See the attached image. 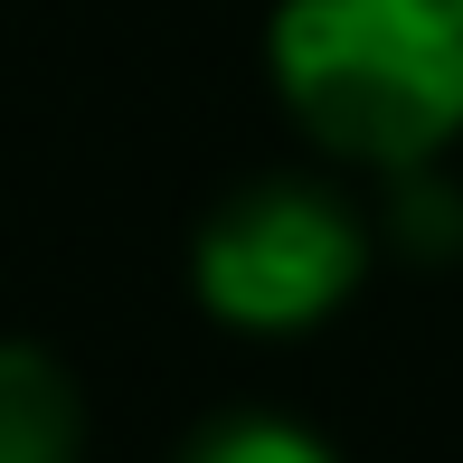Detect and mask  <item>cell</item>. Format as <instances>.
Returning a JSON list of instances; mask_svg holds the SVG:
<instances>
[{"label": "cell", "mask_w": 463, "mask_h": 463, "mask_svg": "<svg viewBox=\"0 0 463 463\" xmlns=\"http://www.w3.org/2000/svg\"><path fill=\"white\" fill-rule=\"evenodd\" d=\"M369 275V218L322 180H256L237 199L208 208L199 246H189V293L218 312L227 331H312L360 293Z\"/></svg>", "instance_id": "7a4b0ae2"}, {"label": "cell", "mask_w": 463, "mask_h": 463, "mask_svg": "<svg viewBox=\"0 0 463 463\" xmlns=\"http://www.w3.org/2000/svg\"><path fill=\"white\" fill-rule=\"evenodd\" d=\"M388 237L407 246V256H463V189L435 171V161H416V171H388Z\"/></svg>", "instance_id": "277c9868"}, {"label": "cell", "mask_w": 463, "mask_h": 463, "mask_svg": "<svg viewBox=\"0 0 463 463\" xmlns=\"http://www.w3.org/2000/svg\"><path fill=\"white\" fill-rule=\"evenodd\" d=\"M265 76L350 171H416L463 142V0H275Z\"/></svg>", "instance_id": "6da1fadb"}, {"label": "cell", "mask_w": 463, "mask_h": 463, "mask_svg": "<svg viewBox=\"0 0 463 463\" xmlns=\"http://www.w3.org/2000/svg\"><path fill=\"white\" fill-rule=\"evenodd\" d=\"M0 463H86V397L38 341H0Z\"/></svg>", "instance_id": "3957f363"}, {"label": "cell", "mask_w": 463, "mask_h": 463, "mask_svg": "<svg viewBox=\"0 0 463 463\" xmlns=\"http://www.w3.org/2000/svg\"><path fill=\"white\" fill-rule=\"evenodd\" d=\"M180 463H341V454L293 416H218L180 445Z\"/></svg>", "instance_id": "5b68a950"}]
</instances>
